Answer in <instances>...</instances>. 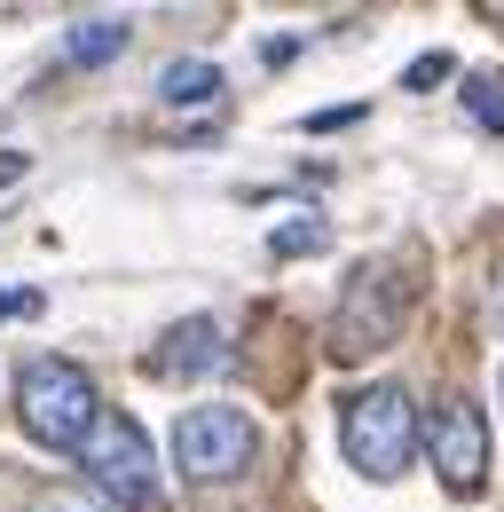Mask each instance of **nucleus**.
Here are the masks:
<instances>
[{
  "label": "nucleus",
  "mask_w": 504,
  "mask_h": 512,
  "mask_svg": "<svg viewBox=\"0 0 504 512\" xmlns=\"http://www.w3.org/2000/svg\"><path fill=\"white\" fill-rule=\"evenodd\" d=\"M103 410H111V402L95 394V379H87L71 355H32V363L16 371V426L40 449H71V457H79Z\"/></svg>",
  "instance_id": "f257e3e1"
},
{
  "label": "nucleus",
  "mask_w": 504,
  "mask_h": 512,
  "mask_svg": "<svg viewBox=\"0 0 504 512\" xmlns=\"http://www.w3.org/2000/svg\"><path fill=\"white\" fill-rule=\"evenodd\" d=\"M418 442H426V426H418L410 386H363V394H347L339 449H347V465H355L363 481H394V473L418 457Z\"/></svg>",
  "instance_id": "f03ea898"
},
{
  "label": "nucleus",
  "mask_w": 504,
  "mask_h": 512,
  "mask_svg": "<svg viewBox=\"0 0 504 512\" xmlns=\"http://www.w3.org/2000/svg\"><path fill=\"white\" fill-rule=\"evenodd\" d=\"M402 316H410V284H402L386 260L355 268L347 292H339V316H331V355H339V363H363L378 347H394V339H402Z\"/></svg>",
  "instance_id": "7ed1b4c3"
},
{
  "label": "nucleus",
  "mask_w": 504,
  "mask_h": 512,
  "mask_svg": "<svg viewBox=\"0 0 504 512\" xmlns=\"http://www.w3.org/2000/svg\"><path fill=\"white\" fill-rule=\"evenodd\" d=\"M252 457H260V434H252V418L237 402H197V410H182V426H174L182 481H237Z\"/></svg>",
  "instance_id": "20e7f679"
},
{
  "label": "nucleus",
  "mask_w": 504,
  "mask_h": 512,
  "mask_svg": "<svg viewBox=\"0 0 504 512\" xmlns=\"http://www.w3.org/2000/svg\"><path fill=\"white\" fill-rule=\"evenodd\" d=\"M79 473H87V489H103L111 505H150V497H158L150 434H142L126 410H103V418H95V434L79 449Z\"/></svg>",
  "instance_id": "39448f33"
},
{
  "label": "nucleus",
  "mask_w": 504,
  "mask_h": 512,
  "mask_svg": "<svg viewBox=\"0 0 504 512\" xmlns=\"http://www.w3.org/2000/svg\"><path fill=\"white\" fill-rule=\"evenodd\" d=\"M426 457H434L441 489H457V497H473L481 481H489V418H481V402H441L434 418H426Z\"/></svg>",
  "instance_id": "423d86ee"
},
{
  "label": "nucleus",
  "mask_w": 504,
  "mask_h": 512,
  "mask_svg": "<svg viewBox=\"0 0 504 512\" xmlns=\"http://www.w3.org/2000/svg\"><path fill=\"white\" fill-rule=\"evenodd\" d=\"M229 355H237V347H229V331L213 316H182L150 347V371H158V379H213V371H229Z\"/></svg>",
  "instance_id": "0eeeda50"
},
{
  "label": "nucleus",
  "mask_w": 504,
  "mask_h": 512,
  "mask_svg": "<svg viewBox=\"0 0 504 512\" xmlns=\"http://www.w3.org/2000/svg\"><path fill=\"white\" fill-rule=\"evenodd\" d=\"M213 95H221V64H205V56H182V64L158 71V103H174V111L213 103Z\"/></svg>",
  "instance_id": "6e6552de"
},
{
  "label": "nucleus",
  "mask_w": 504,
  "mask_h": 512,
  "mask_svg": "<svg viewBox=\"0 0 504 512\" xmlns=\"http://www.w3.org/2000/svg\"><path fill=\"white\" fill-rule=\"evenodd\" d=\"M126 48V16H79L71 32H63V56L71 64H111Z\"/></svg>",
  "instance_id": "1a4fd4ad"
},
{
  "label": "nucleus",
  "mask_w": 504,
  "mask_h": 512,
  "mask_svg": "<svg viewBox=\"0 0 504 512\" xmlns=\"http://www.w3.org/2000/svg\"><path fill=\"white\" fill-rule=\"evenodd\" d=\"M465 111H473V127L504 134V79L497 71H473V79H465Z\"/></svg>",
  "instance_id": "9d476101"
},
{
  "label": "nucleus",
  "mask_w": 504,
  "mask_h": 512,
  "mask_svg": "<svg viewBox=\"0 0 504 512\" xmlns=\"http://www.w3.org/2000/svg\"><path fill=\"white\" fill-rule=\"evenodd\" d=\"M323 237H331V229H323V221H284V229H276V237H268V253H276V260H292V253H315V245H323Z\"/></svg>",
  "instance_id": "9b49d317"
},
{
  "label": "nucleus",
  "mask_w": 504,
  "mask_h": 512,
  "mask_svg": "<svg viewBox=\"0 0 504 512\" xmlns=\"http://www.w3.org/2000/svg\"><path fill=\"white\" fill-rule=\"evenodd\" d=\"M434 79H449V56H441V48H434V56H418V64L402 71V87H418V95H426Z\"/></svg>",
  "instance_id": "f8f14e48"
},
{
  "label": "nucleus",
  "mask_w": 504,
  "mask_h": 512,
  "mask_svg": "<svg viewBox=\"0 0 504 512\" xmlns=\"http://www.w3.org/2000/svg\"><path fill=\"white\" fill-rule=\"evenodd\" d=\"M16 316H40V292L24 284V292H0V323H16Z\"/></svg>",
  "instance_id": "ddd939ff"
}]
</instances>
